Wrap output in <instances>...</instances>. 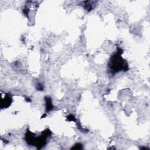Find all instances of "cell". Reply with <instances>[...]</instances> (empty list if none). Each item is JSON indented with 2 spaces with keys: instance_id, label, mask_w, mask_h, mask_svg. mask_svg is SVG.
<instances>
[{
  "instance_id": "6da1fadb",
  "label": "cell",
  "mask_w": 150,
  "mask_h": 150,
  "mask_svg": "<svg viewBox=\"0 0 150 150\" xmlns=\"http://www.w3.org/2000/svg\"><path fill=\"white\" fill-rule=\"evenodd\" d=\"M123 53V50L118 48L116 53H115L110 58L108 64L110 71L112 75H114L120 71H128V64L124 59L121 56Z\"/></svg>"
},
{
  "instance_id": "7a4b0ae2",
  "label": "cell",
  "mask_w": 150,
  "mask_h": 150,
  "mask_svg": "<svg viewBox=\"0 0 150 150\" xmlns=\"http://www.w3.org/2000/svg\"><path fill=\"white\" fill-rule=\"evenodd\" d=\"M51 132L49 130L47 129L43 132L41 136L38 137H35V134L28 130L25 134V139L28 145L36 146L38 149H41L46 145L47 139L51 137Z\"/></svg>"
},
{
  "instance_id": "3957f363",
  "label": "cell",
  "mask_w": 150,
  "mask_h": 150,
  "mask_svg": "<svg viewBox=\"0 0 150 150\" xmlns=\"http://www.w3.org/2000/svg\"><path fill=\"white\" fill-rule=\"evenodd\" d=\"M11 103H12V97L10 93L5 94V97L1 99V109L8 108V107L11 105Z\"/></svg>"
},
{
  "instance_id": "277c9868",
  "label": "cell",
  "mask_w": 150,
  "mask_h": 150,
  "mask_svg": "<svg viewBox=\"0 0 150 150\" xmlns=\"http://www.w3.org/2000/svg\"><path fill=\"white\" fill-rule=\"evenodd\" d=\"M45 101H46L47 112H49L51 110H52L53 108V105H52V100L49 97H45Z\"/></svg>"
},
{
  "instance_id": "5b68a950",
  "label": "cell",
  "mask_w": 150,
  "mask_h": 150,
  "mask_svg": "<svg viewBox=\"0 0 150 150\" xmlns=\"http://www.w3.org/2000/svg\"><path fill=\"white\" fill-rule=\"evenodd\" d=\"M71 149H83V145L80 143H77Z\"/></svg>"
},
{
  "instance_id": "8992f818",
  "label": "cell",
  "mask_w": 150,
  "mask_h": 150,
  "mask_svg": "<svg viewBox=\"0 0 150 150\" xmlns=\"http://www.w3.org/2000/svg\"><path fill=\"white\" fill-rule=\"evenodd\" d=\"M67 119L69 121H76V118L72 115H69V116H67Z\"/></svg>"
}]
</instances>
